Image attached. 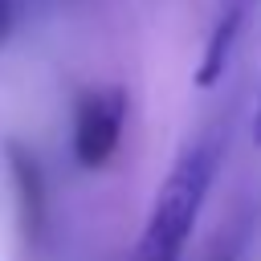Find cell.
<instances>
[{
	"label": "cell",
	"mask_w": 261,
	"mask_h": 261,
	"mask_svg": "<svg viewBox=\"0 0 261 261\" xmlns=\"http://www.w3.org/2000/svg\"><path fill=\"white\" fill-rule=\"evenodd\" d=\"M126 126V90L122 86H98L90 94H82L77 110H73V159L86 171H98L110 163V155L118 151Z\"/></svg>",
	"instance_id": "2"
},
{
	"label": "cell",
	"mask_w": 261,
	"mask_h": 261,
	"mask_svg": "<svg viewBox=\"0 0 261 261\" xmlns=\"http://www.w3.org/2000/svg\"><path fill=\"white\" fill-rule=\"evenodd\" d=\"M249 135H253V143L261 147V90H257V106H253V126H249Z\"/></svg>",
	"instance_id": "5"
},
{
	"label": "cell",
	"mask_w": 261,
	"mask_h": 261,
	"mask_svg": "<svg viewBox=\"0 0 261 261\" xmlns=\"http://www.w3.org/2000/svg\"><path fill=\"white\" fill-rule=\"evenodd\" d=\"M253 8L257 0H220L216 4V16H212V29H208V41H204V53H200V65H196V86H216L220 73L228 69L249 20H253Z\"/></svg>",
	"instance_id": "3"
},
{
	"label": "cell",
	"mask_w": 261,
	"mask_h": 261,
	"mask_svg": "<svg viewBox=\"0 0 261 261\" xmlns=\"http://www.w3.org/2000/svg\"><path fill=\"white\" fill-rule=\"evenodd\" d=\"M220 155H224V139L216 130H208L171 163V171L155 188V200H151V212L143 220L130 261H179L184 257L188 237H192L200 208L212 192V179L220 171Z\"/></svg>",
	"instance_id": "1"
},
{
	"label": "cell",
	"mask_w": 261,
	"mask_h": 261,
	"mask_svg": "<svg viewBox=\"0 0 261 261\" xmlns=\"http://www.w3.org/2000/svg\"><path fill=\"white\" fill-rule=\"evenodd\" d=\"M12 20H16L12 0H0V45H4V41H8V33H12Z\"/></svg>",
	"instance_id": "4"
}]
</instances>
